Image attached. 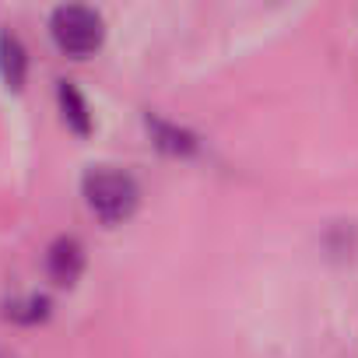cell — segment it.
<instances>
[{"label": "cell", "mask_w": 358, "mask_h": 358, "mask_svg": "<svg viewBox=\"0 0 358 358\" xmlns=\"http://www.w3.org/2000/svg\"><path fill=\"white\" fill-rule=\"evenodd\" d=\"M85 201L88 208L102 218V222H123L134 215L137 208V183L134 176L123 172V169H113V165H95L85 172Z\"/></svg>", "instance_id": "6da1fadb"}, {"label": "cell", "mask_w": 358, "mask_h": 358, "mask_svg": "<svg viewBox=\"0 0 358 358\" xmlns=\"http://www.w3.org/2000/svg\"><path fill=\"white\" fill-rule=\"evenodd\" d=\"M50 32H53V43L71 53V57H88L102 46V18L92 11V8H81V4H64L53 11V22H50Z\"/></svg>", "instance_id": "7a4b0ae2"}, {"label": "cell", "mask_w": 358, "mask_h": 358, "mask_svg": "<svg viewBox=\"0 0 358 358\" xmlns=\"http://www.w3.org/2000/svg\"><path fill=\"white\" fill-rule=\"evenodd\" d=\"M46 271H50V278L57 285H74L78 274L85 271V250H81V243L74 236H60L50 246V253H46Z\"/></svg>", "instance_id": "3957f363"}, {"label": "cell", "mask_w": 358, "mask_h": 358, "mask_svg": "<svg viewBox=\"0 0 358 358\" xmlns=\"http://www.w3.org/2000/svg\"><path fill=\"white\" fill-rule=\"evenodd\" d=\"M25 71H29V57H25V46L15 32H0V74H4L8 88H22L25 81Z\"/></svg>", "instance_id": "277c9868"}, {"label": "cell", "mask_w": 358, "mask_h": 358, "mask_svg": "<svg viewBox=\"0 0 358 358\" xmlns=\"http://www.w3.org/2000/svg\"><path fill=\"white\" fill-rule=\"evenodd\" d=\"M57 95H60V106H64V116H67V123H71L78 134H88V127H92V116H88V106H85L81 92H78L71 81H60Z\"/></svg>", "instance_id": "5b68a950"}, {"label": "cell", "mask_w": 358, "mask_h": 358, "mask_svg": "<svg viewBox=\"0 0 358 358\" xmlns=\"http://www.w3.org/2000/svg\"><path fill=\"white\" fill-rule=\"evenodd\" d=\"M46 299H39V295H29L25 302H11L8 306V316H15V320H25V323H36V320H43L46 316Z\"/></svg>", "instance_id": "8992f818"}, {"label": "cell", "mask_w": 358, "mask_h": 358, "mask_svg": "<svg viewBox=\"0 0 358 358\" xmlns=\"http://www.w3.org/2000/svg\"><path fill=\"white\" fill-rule=\"evenodd\" d=\"M0 358H15V355H4V351H0Z\"/></svg>", "instance_id": "52a82bcc"}]
</instances>
